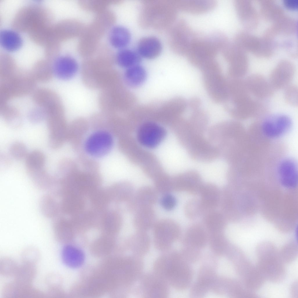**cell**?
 I'll list each match as a JSON object with an SVG mask.
<instances>
[{
  "label": "cell",
  "instance_id": "e0dca14e",
  "mask_svg": "<svg viewBox=\"0 0 298 298\" xmlns=\"http://www.w3.org/2000/svg\"><path fill=\"white\" fill-rule=\"evenodd\" d=\"M295 73L293 64L288 60H282L271 72L269 81L274 90L285 88L290 84Z\"/></svg>",
  "mask_w": 298,
  "mask_h": 298
},
{
  "label": "cell",
  "instance_id": "c3c4849f",
  "mask_svg": "<svg viewBox=\"0 0 298 298\" xmlns=\"http://www.w3.org/2000/svg\"><path fill=\"white\" fill-rule=\"evenodd\" d=\"M298 247L295 241H291L285 244L279 251L280 259L284 264L293 262L298 255Z\"/></svg>",
  "mask_w": 298,
  "mask_h": 298
},
{
  "label": "cell",
  "instance_id": "e575fe53",
  "mask_svg": "<svg viewBox=\"0 0 298 298\" xmlns=\"http://www.w3.org/2000/svg\"><path fill=\"white\" fill-rule=\"evenodd\" d=\"M0 44L2 48L9 52H13L20 49L23 44L22 39L15 30L4 29L0 33Z\"/></svg>",
  "mask_w": 298,
  "mask_h": 298
},
{
  "label": "cell",
  "instance_id": "f5cc1de1",
  "mask_svg": "<svg viewBox=\"0 0 298 298\" xmlns=\"http://www.w3.org/2000/svg\"><path fill=\"white\" fill-rule=\"evenodd\" d=\"M259 47L253 54L257 56L267 58L272 55L273 52V40L264 36L260 38Z\"/></svg>",
  "mask_w": 298,
  "mask_h": 298
},
{
  "label": "cell",
  "instance_id": "03108f58",
  "mask_svg": "<svg viewBox=\"0 0 298 298\" xmlns=\"http://www.w3.org/2000/svg\"><path fill=\"white\" fill-rule=\"evenodd\" d=\"M283 3L287 8L290 10H295L298 7V0H283Z\"/></svg>",
  "mask_w": 298,
  "mask_h": 298
},
{
  "label": "cell",
  "instance_id": "ab89813d",
  "mask_svg": "<svg viewBox=\"0 0 298 298\" xmlns=\"http://www.w3.org/2000/svg\"><path fill=\"white\" fill-rule=\"evenodd\" d=\"M260 4V14L266 20L274 22L284 15L282 8L273 0H261Z\"/></svg>",
  "mask_w": 298,
  "mask_h": 298
},
{
  "label": "cell",
  "instance_id": "816d5d0a",
  "mask_svg": "<svg viewBox=\"0 0 298 298\" xmlns=\"http://www.w3.org/2000/svg\"><path fill=\"white\" fill-rule=\"evenodd\" d=\"M185 209L186 215L191 219L203 216L206 213L200 200L197 199L189 201L186 204Z\"/></svg>",
  "mask_w": 298,
  "mask_h": 298
},
{
  "label": "cell",
  "instance_id": "db71d44e",
  "mask_svg": "<svg viewBox=\"0 0 298 298\" xmlns=\"http://www.w3.org/2000/svg\"><path fill=\"white\" fill-rule=\"evenodd\" d=\"M17 268L15 262L11 258H5L0 261V273L4 276H10L14 275Z\"/></svg>",
  "mask_w": 298,
  "mask_h": 298
},
{
  "label": "cell",
  "instance_id": "1f68e13d",
  "mask_svg": "<svg viewBox=\"0 0 298 298\" xmlns=\"http://www.w3.org/2000/svg\"><path fill=\"white\" fill-rule=\"evenodd\" d=\"M134 214L133 224L138 231L146 232L153 228L156 222V214L152 207L140 209Z\"/></svg>",
  "mask_w": 298,
  "mask_h": 298
},
{
  "label": "cell",
  "instance_id": "7dc6e473",
  "mask_svg": "<svg viewBox=\"0 0 298 298\" xmlns=\"http://www.w3.org/2000/svg\"><path fill=\"white\" fill-rule=\"evenodd\" d=\"M35 274V269L32 265L25 264L18 267L14 275L15 283L22 286L27 285L33 279Z\"/></svg>",
  "mask_w": 298,
  "mask_h": 298
},
{
  "label": "cell",
  "instance_id": "277c9868",
  "mask_svg": "<svg viewBox=\"0 0 298 298\" xmlns=\"http://www.w3.org/2000/svg\"><path fill=\"white\" fill-rule=\"evenodd\" d=\"M125 86L122 79L100 91L98 102L100 111L118 114L131 109L136 98Z\"/></svg>",
  "mask_w": 298,
  "mask_h": 298
},
{
  "label": "cell",
  "instance_id": "484cf974",
  "mask_svg": "<svg viewBox=\"0 0 298 298\" xmlns=\"http://www.w3.org/2000/svg\"><path fill=\"white\" fill-rule=\"evenodd\" d=\"M297 24L292 17L284 15L273 22L272 25L265 31L264 35L272 39L278 35H290L295 32Z\"/></svg>",
  "mask_w": 298,
  "mask_h": 298
},
{
  "label": "cell",
  "instance_id": "44dd1931",
  "mask_svg": "<svg viewBox=\"0 0 298 298\" xmlns=\"http://www.w3.org/2000/svg\"><path fill=\"white\" fill-rule=\"evenodd\" d=\"M226 110L232 117L243 119L260 114L265 111L264 105L250 97L233 106H226Z\"/></svg>",
  "mask_w": 298,
  "mask_h": 298
},
{
  "label": "cell",
  "instance_id": "9a60e30c",
  "mask_svg": "<svg viewBox=\"0 0 298 298\" xmlns=\"http://www.w3.org/2000/svg\"><path fill=\"white\" fill-rule=\"evenodd\" d=\"M172 259L165 260L166 275L178 287H182L188 284L191 277V272L187 265L180 258L173 257Z\"/></svg>",
  "mask_w": 298,
  "mask_h": 298
},
{
  "label": "cell",
  "instance_id": "52a82bcc",
  "mask_svg": "<svg viewBox=\"0 0 298 298\" xmlns=\"http://www.w3.org/2000/svg\"><path fill=\"white\" fill-rule=\"evenodd\" d=\"M0 80V104L33 93L37 82L31 71L19 68L9 77Z\"/></svg>",
  "mask_w": 298,
  "mask_h": 298
},
{
  "label": "cell",
  "instance_id": "8fae6325",
  "mask_svg": "<svg viewBox=\"0 0 298 298\" xmlns=\"http://www.w3.org/2000/svg\"><path fill=\"white\" fill-rule=\"evenodd\" d=\"M228 63L227 73L230 78H241L248 71V60L246 52L234 43L229 44L222 52Z\"/></svg>",
  "mask_w": 298,
  "mask_h": 298
},
{
  "label": "cell",
  "instance_id": "ee69618b",
  "mask_svg": "<svg viewBox=\"0 0 298 298\" xmlns=\"http://www.w3.org/2000/svg\"><path fill=\"white\" fill-rule=\"evenodd\" d=\"M186 238L190 243L198 247H201L205 244L206 235L203 227L200 224H194L187 230Z\"/></svg>",
  "mask_w": 298,
  "mask_h": 298
},
{
  "label": "cell",
  "instance_id": "83f0119b",
  "mask_svg": "<svg viewBox=\"0 0 298 298\" xmlns=\"http://www.w3.org/2000/svg\"><path fill=\"white\" fill-rule=\"evenodd\" d=\"M137 52L144 58L151 59L157 57L161 53L162 45L160 40L152 36L144 37L139 41Z\"/></svg>",
  "mask_w": 298,
  "mask_h": 298
},
{
  "label": "cell",
  "instance_id": "f35d334b",
  "mask_svg": "<svg viewBox=\"0 0 298 298\" xmlns=\"http://www.w3.org/2000/svg\"><path fill=\"white\" fill-rule=\"evenodd\" d=\"M203 216L204 225L210 233L222 232L226 226V218L221 212L214 210Z\"/></svg>",
  "mask_w": 298,
  "mask_h": 298
},
{
  "label": "cell",
  "instance_id": "7bdbcfd3",
  "mask_svg": "<svg viewBox=\"0 0 298 298\" xmlns=\"http://www.w3.org/2000/svg\"><path fill=\"white\" fill-rule=\"evenodd\" d=\"M40 207L42 213L46 217L53 219L59 212L58 203L51 193L43 196L40 201Z\"/></svg>",
  "mask_w": 298,
  "mask_h": 298
},
{
  "label": "cell",
  "instance_id": "836d02e7",
  "mask_svg": "<svg viewBox=\"0 0 298 298\" xmlns=\"http://www.w3.org/2000/svg\"><path fill=\"white\" fill-rule=\"evenodd\" d=\"M61 256L63 263L71 268L80 267L84 261L85 255L83 251L72 245L65 246L62 250Z\"/></svg>",
  "mask_w": 298,
  "mask_h": 298
},
{
  "label": "cell",
  "instance_id": "cb8c5ba5",
  "mask_svg": "<svg viewBox=\"0 0 298 298\" xmlns=\"http://www.w3.org/2000/svg\"><path fill=\"white\" fill-rule=\"evenodd\" d=\"M277 172L279 181L284 187L293 188L297 185V166L294 159L286 158L282 160L279 165Z\"/></svg>",
  "mask_w": 298,
  "mask_h": 298
},
{
  "label": "cell",
  "instance_id": "f1b7e54d",
  "mask_svg": "<svg viewBox=\"0 0 298 298\" xmlns=\"http://www.w3.org/2000/svg\"><path fill=\"white\" fill-rule=\"evenodd\" d=\"M178 10L192 13H200L215 7L216 0H173Z\"/></svg>",
  "mask_w": 298,
  "mask_h": 298
},
{
  "label": "cell",
  "instance_id": "94428289",
  "mask_svg": "<svg viewBox=\"0 0 298 298\" xmlns=\"http://www.w3.org/2000/svg\"><path fill=\"white\" fill-rule=\"evenodd\" d=\"M157 192L163 195L170 193L173 190L172 181L166 178L157 179L155 183Z\"/></svg>",
  "mask_w": 298,
  "mask_h": 298
},
{
  "label": "cell",
  "instance_id": "6f0895ef",
  "mask_svg": "<svg viewBox=\"0 0 298 298\" xmlns=\"http://www.w3.org/2000/svg\"><path fill=\"white\" fill-rule=\"evenodd\" d=\"M9 152L14 158L20 160L26 157L27 153V148L23 143L17 142L13 144L10 146Z\"/></svg>",
  "mask_w": 298,
  "mask_h": 298
},
{
  "label": "cell",
  "instance_id": "bcb514c9",
  "mask_svg": "<svg viewBox=\"0 0 298 298\" xmlns=\"http://www.w3.org/2000/svg\"><path fill=\"white\" fill-rule=\"evenodd\" d=\"M61 205L62 210L64 212L71 213L81 209L83 206L82 200L74 193L64 194Z\"/></svg>",
  "mask_w": 298,
  "mask_h": 298
},
{
  "label": "cell",
  "instance_id": "8d00e7d4",
  "mask_svg": "<svg viewBox=\"0 0 298 298\" xmlns=\"http://www.w3.org/2000/svg\"><path fill=\"white\" fill-rule=\"evenodd\" d=\"M260 38L249 33L240 32L235 36L233 42L246 52L253 54L258 49L260 44Z\"/></svg>",
  "mask_w": 298,
  "mask_h": 298
},
{
  "label": "cell",
  "instance_id": "603a6c76",
  "mask_svg": "<svg viewBox=\"0 0 298 298\" xmlns=\"http://www.w3.org/2000/svg\"><path fill=\"white\" fill-rule=\"evenodd\" d=\"M234 5L243 26L248 29L256 27L259 21L258 14L251 1L249 0H235Z\"/></svg>",
  "mask_w": 298,
  "mask_h": 298
},
{
  "label": "cell",
  "instance_id": "7a4b0ae2",
  "mask_svg": "<svg viewBox=\"0 0 298 298\" xmlns=\"http://www.w3.org/2000/svg\"><path fill=\"white\" fill-rule=\"evenodd\" d=\"M181 139L188 153L193 159L203 162L214 160L218 152L215 146L191 126L188 120L181 118L178 122Z\"/></svg>",
  "mask_w": 298,
  "mask_h": 298
},
{
  "label": "cell",
  "instance_id": "ac0fdd59",
  "mask_svg": "<svg viewBox=\"0 0 298 298\" xmlns=\"http://www.w3.org/2000/svg\"><path fill=\"white\" fill-rule=\"evenodd\" d=\"M157 199V192L150 186H143L135 193L127 202L129 212L135 213L140 209L152 207Z\"/></svg>",
  "mask_w": 298,
  "mask_h": 298
},
{
  "label": "cell",
  "instance_id": "b9f144b4",
  "mask_svg": "<svg viewBox=\"0 0 298 298\" xmlns=\"http://www.w3.org/2000/svg\"><path fill=\"white\" fill-rule=\"evenodd\" d=\"M0 112L5 122L10 127L16 128L22 125V117L15 107L8 104V103L0 104Z\"/></svg>",
  "mask_w": 298,
  "mask_h": 298
},
{
  "label": "cell",
  "instance_id": "60d3db41",
  "mask_svg": "<svg viewBox=\"0 0 298 298\" xmlns=\"http://www.w3.org/2000/svg\"><path fill=\"white\" fill-rule=\"evenodd\" d=\"M241 279L245 286L253 292L260 289L266 281L256 265H254Z\"/></svg>",
  "mask_w": 298,
  "mask_h": 298
},
{
  "label": "cell",
  "instance_id": "74e56055",
  "mask_svg": "<svg viewBox=\"0 0 298 298\" xmlns=\"http://www.w3.org/2000/svg\"><path fill=\"white\" fill-rule=\"evenodd\" d=\"M115 60L118 66L126 69L139 64L141 61V57L137 52L124 48L120 49L117 52Z\"/></svg>",
  "mask_w": 298,
  "mask_h": 298
},
{
  "label": "cell",
  "instance_id": "9f6ffc18",
  "mask_svg": "<svg viewBox=\"0 0 298 298\" xmlns=\"http://www.w3.org/2000/svg\"><path fill=\"white\" fill-rule=\"evenodd\" d=\"M284 92L285 99L290 105L297 106L298 104V91L295 85L289 84L285 88Z\"/></svg>",
  "mask_w": 298,
  "mask_h": 298
},
{
  "label": "cell",
  "instance_id": "9c48e42d",
  "mask_svg": "<svg viewBox=\"0 0 298 298\" xmlns=\"http://www.w3.org/2000/svg\"><path fill=\"white\" fill-rule=\"evenodd\" d=\"M168 29L167 40L171 49L177 54L187 56L200 33L193 30L183 19L175 21Z\"/></svg>",
  "mask_w": 298,
  "mask_h": 298
},
{
  "label": "cell",
  "instance_id": "5b68a950",
  "mask_svg": "<svg viewBox=\"0 0 298 298\" xmlns=\"http://www.w3.org/2000/svg\"><path fill=\"white\" fill-rule=\"evenodd\" d=\"M81 80L87 88L100 91L122 78L119 72L107 62H89L85 63L81 70Z\"/></svg>",
  "mask_w": 298,
  "mask_h": 298
},
{
  "label": "cell",
  "instance_id": "6125c7cd",
  "mask_svg": "<svg viewBox=\"0 0 298 298\" xmlns=\"http://www.w3.org/2000/svg\"><path fill=\"white\" fill-rule=\"evenodd\" d=\"M104 223L106 227L114 230H117L121 225V218L119 214L113 213L108 215L105 217Z\"/></svg>",
  "mask_w": 298,
  "mask_h": 298
},
{
  "label": "cell",
  "instance_id": "ba28073f",
  "mask_svg": "<svg viewBox=\"0 0 298 298\" xmlns=\"http://www.w3.org/2000/svg\"><path fill=\"white\" fill-rule=\"evenodd\" d=\"M201 70L204 86L211 99L216 103L226 102L228 97V80L222 75L218 62L215 59Z\"/></svg>",
  "mask_w": 298,
  "mask_h": 298
},
{
  "label": "cell",
  "instance_id": "5bb4252c",
  "mask_svg": "<svg viewBox=\"0 0 298 298\" xmlns=\"http://www.w3.org/2000/svg\"><path fill=\"white\" fill-rule=\"evenodd\" d=\"M292 121L288 116L283 114L271 116L262 122L261 128L263 133L271 139L279 138L288 133L292 126Z\"/></svg>",
  "mask_w": 298,
  "mask_h": 298
},
{
  "label": "cell",
  "instance_id": "7c38bea8",
  "mask_svg": "<svg viewBox=\"0 0 298 298\" xmlns=\"http://www.w3.org/2000/svg\"><path fill=\"white\" fill-rule=\"evenodd\" d=\"M153 228L154 240L156 243L161 245L160 247H168L178 237L180 234L179 225L168 219H163L156 222Z\"/></svg>",
  "mask_w": 298,
  "mask_h": 298
},
{
  "label": "cell",
  "instance_id": "4dcf8cb0",
  "mask_svg": "<svg viewBox=\"0 0 298 298\" xmlns=\"http://www.w3.org/2000/svg\"><path fill=\"white\" fill-rule=\"evenodd\" d=\"M147 73L144 68L140 64L126 69L122 79L125 85L132 88H138L145 82Z\"/></svg>",
  "mask_w": 298,
  "mask_h": 298
},
{
  "label": "cell",
  "instance_id": "d4e9b609",
  "mask_svg": "<svg viewBox=\"0 0 298 298\" xmlns=\"http://www.w3.org/2000/svg\"><path fill=\"white\" fill-rule=\"evenodd\" d=\"M32 93L33 101L37 106L43 108L46 113L63 104L58 95L49 89H36Z\"/></svg>",
  "mask_w": 298,
  "mask_h": 298
},
{
  "label": "cell",
  "instance_id": "f907efd6",
  "mask_svg": "<svg viewBox=\"0 0 298 298\" xmlns=\"http://www.w3.org/2000/svg\"><path fill=\"white\" fill-rule=\"evenodd\" d=\"M18 68L15 60L11 56L7 54H3L0 60V80L9 77Z\"/></svg>",
  "mask_w": 298,
  "mask_h": 298
},
{
  "label": "cell",
  "instance_id": "d6986e66",
  "mask_svg": "<svg viewBox=\"0 0 298 298\" xmlns=\"http://www.w3.org/2000/svg\"><path fill=\"white\" fill-rule=\"evenodd\" d=\"M172 182L173 190L193 194L199 193L203 185L201 176L195 170L187 171L176 177Z\"/></svg>",
  "mask_w": 298,
  "mask_h": 298
},
{
  "label": "cell",
  "instance_id": "91938a15",
  "mask_svg": "<svg viewBox=\"0 0 298 298\" xmlns=\"http://www.w3.org/2000/svg\"><path fill=\"white\" fill-rule=\"evenodd\" d=\"M45 47V53L47 60L51 62H53L59 56L58 42L54 40H50Z\"/></svg>",
  "mask_w": 298,
  "mask_h": 298
},
{
  "label": "cell",
  "instance_id": "e7e4bbea",
  "mask_svg": "<svg viewBox=\"0 0 298 298\" xmlns=\"http://www.w3.org/2000/svg\"><path fill=\"white\" fill-rule=\"evenodd\" d=\"M201 105V99L197 97L191 98L187 102V106L193 111L200 109Z\"/></svg>",
  "mask_w": 298,
  "mask_h": 298
},
{
  "label": "cell",
  "instance_id": "f6af8a7d",
  "mask_svg": "<svg viewBox=\"0 0 298 298\" xmlns=\"http://www.w3.org/2000/svg\"><path fill=\"white\" fill-rule=\"evenodd\" d=\"M191 126L199 132L204 134L207 129L208 117L201 109L193 111L188 120Z\"/></svg>",
  "mask_w": 298,
  "mask_h": 298
},
{
  "label": "cell",
  "instance_id": "30bf717a",
  "mask_svg": "<svg viewBox=\"0 0 298 298\" xmlns=\"http://www.w3.org/2000/svg\"><path fill=\"white\" fill-rule=\"evenodd\" d=\"M256 265L266 280L277 283L282 281L286 275L284 264L279 256V251H271L257 257Z\"/></svg>",
  "mask_w": 298,
  "mask_h": 298
},
{
  "label": "cell",
  "instance_id": "ffe728a7",
  "mask_svg": "<svg viewBox=\"0 0 298 298\" xmlns=\"http://www.w3.org/2000/svg\"><path fill=\"white\" fill-rule=\"evenodd\" d=\"M52 63L54 75L62 80H68L73 78L79 69L76 59L68 55L59 56Z\"/></svg>",
  "mask_w": 298,
  "mask_h": 298
},
{
  "label": "cell",
  "instance_id": "680465c9",
  "mask_svg": "<svg viewBox=\"0 0 298 298\" xmlns=\"http://www.w3.org/2000/svg\"><path fill=\"white\" fill-rule=\"evenodd\" d=\"M27 117L31 123H39L46 119L47 114L45 110L41 107L37 106L31 109L28 114Z\"/></svg>",
  "mask_w": 298,
  "mask_h": 298
},
{
  "label": "cell",
  "instance_id": "d6a6232c",
  "mask_svg": "<svg viewBox=\"0 0 298 298\" xmlns=\"http://www.w3.org/2000/svg\"><path fill=\"white\" fill-rule=\"evenodd\" d=\"M108 40L113 47L122 49L130 42L131 36L130 31L125 26L116 25L112 27L108 34Z\"/></svg>",
  "mask_w": 298,
  "mask_h": 298
},
{
  "label": "cell",
  "instance_id": "681fc988",
  "mask_svg": "<svg viewBox=\"0 0 298 298\" xmlns=\"http://www.w3.org/2000/svg\"><path fill=\"white\" fill-rule=\"evenodd\" d=\"M26 158L27 171L44 168L45 157L41 151L39 150L33 151L28 154Z\"/></svg>",
  "mask_w": 298,
  "mask_h": 298
},
{
  "label": "cell",
  "instance_id": "003e7915",
  "mask_svg": "<svg viewBox=\"0 0 298 298\" xmlns=\"http://www.w3.org/2000/svg\"><path fill=\"white\" fill-rule=\"evenodd\" d=\"M290 295L293 298L298 297V285L297 281H295L291 284L290 288Z\"/></svg>",
  "mask_w": 298,
  "mask_h": 298
},
{
  "label": "cell",
  "instance_id": "2e32d148",
  "mask_svg": "<svg viewBox=\"0 0 298 298\" xmlns=\"http://www.w3.org/2000/svg\"><path fill=\"white\" fill-rule=\"evenodd\" d=\"M113 144L112 137L107 132L100 131L91 135L85 144L86 149L91 156L101 157L107 154Z\"/></svg>",
  "mask_w": 298,
  "mask_h": 298
},
{
  "label": "cell",
  "instance_id": "f546056e",
  "mask_svg": "<svg viewBox=\"0 0 298 298\" xmlns=\"http://www.w3.org/2000/svg\"><path fill=\"white\" fill-rule=\"evenodd\" d=\"M228 87V97L226 102L230 101L231 104L228 105L235 104L250 96L245 81L241 78H230Z\"/></svg>",
  "mask_w": 298,
  "mask_h": 298
},
{
  "label": "cell",
  "instance_id": "4316f807",
  "mask_svg": "<svg viewBox=\"0 0 298 298\" xmlns=\"http://www.w3.org/2000/svg\"><path fill=\"white\" fill-rule=\"evenodd\" d=\"M199 194L200 200L206 213L214 210L220 203L221 193L218 187L212 183L203 184Z\"/></svg>",
  "mask_w": 298,
  "mask_h": 298
},
{
  "label": "cell",
  "instance_id": "be15d7a7",
  "mask_svg": "<svg viewBox=\"0 0 298 298\" xmlns=\"http://www.w3.org/2000/svg\"><path fill=\"white\" fill-rule=\"evenodd\" d=\"M160 203L162 207L165 210H171L176 205V199L170 193L164 194L160 199Z\"/></svg>",
  "mask_w": 298,
  "mask_h": 298
},
{
  "label": "cell",
  "instance_id": "6da1fadb",
  "mask_svg": "<svg viewBox=\"0 0 298 298\" xmlns=\"http://www.w3.org/2000/svg\"><path fill=\"white\" fill-rule=\"evenodd\" d=\"M178 10L172 0H144L139 14V24L144 28L168 29L175 21Z\"/></svg>",
  "mask_w": 298,
  "mask_h": 298
},
{
  "label": "cell",
  "instance_id": "7402d4cb",
  "mask_svg": "<svg viewBox=\"0 0 298 298\" xmlns=\"http://www.w3.org/2000/svg\"><path fill=\"white\" fill-rule=\"evenodd\" d=\"M245 81L250 94L258 99H267L273 94L274 89L269 81L260 74H251Z\"/></svg>",
  "mask_w": 298,
  "mask_h": 298
},
{
  "label": "cell",
  "instance_id": "4fadbf2b",
  "mask_svg": "<svg viewBox=\"0 0 298 298\" xmlns=\"http://www.w3.org/2000/svg\"><path fill=\"white\" fill-rule=\"evenodd\" d=\"M165 129L156 123L146 122L139 127L137 133L138 139L144 146L152 148L157 146L166 135Z\"/></svg>",
  "mask_w": 298,
  "mask_h": 298
},
{
  "label": "cell",
  "instance_id": "8992f818",
  "mask_svg": "<svg viewBox=\"0 0 298 298\" xmlns=\"http://www.w3.org/2000/svg\"><path fill=\"white\" fill-rule=\"evenodd\" d=\"M52 15L46 7L38 4L23 6L16 13L12 26L17 31L28 33L52 26Z\"/></svg>",
  "mask_w": 298,
  "mask_h": 298
},
{
  "label": "cell",
  "instance_id": "d590c367",
  "mask_svg": "<svg viewBox=\"0 0 298 298\" xmlns=\"http://www.w3.org/2000/svg\"><path fill=\"white\" fill-rule=\"evenodd\" d=\"M36 82L46 83L50 81L54 75L52 63L47 60H42L36 62L31 71Z\"/></svg>",
  "mask_w": 298,
  "mask_h": 298
},
{
  "label": "cell",
  "instance_id": "11a10c76",
  "mask_svg": "<svg viewBox=\"0 0 298 298\" xmlns=\"http://www.w3.org/2000/svg\"><path fill=\"white\" fill-rule=\"evenodd\" d=\"M40 253L36 248L31 247L25 249L23 252L22 257L23 261L26 264L33 265L39 260Z\"/></svg>",
  "mask_w": 298,
  "mask_h": 298
},
{
  "label": "cell",
  "instance_id": "3957f363",
  "mask_svg": "<svg viewBox=\"0 0 298 298\" xmlns=\"http://www.w3.org/2000/svg\"><path fill=\"white\" fill-rule=\"evenodd\" d=\"M201 35L194 41L186 56L190 63L200 69L216 59L218 52L221 51L229 41L226 36L219 31L206 36Z\"/></svg>",
  "mask_w": 298,
  "mask_h": 298
}]
</instances>
